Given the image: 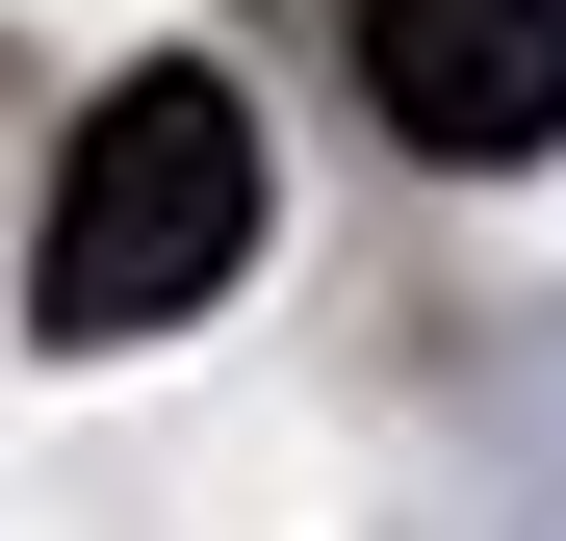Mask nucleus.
Segmentation results:
<instances>
[{
    "label": "nucleus",
    "instance_id": "f257e3e1",
    "mask_svg": "<svg viewBox=\"0 0 566 541\" xmlns=\"http://www.w3.org/2000/svg\"><path fill=\"white\" fill-rule=\"evenodd\" d=\"M258 258V104L207 52H155V77H104L77 104V155H52V232H27V335H77V361H129V335H180Z\"/></svg>",
    "mask_w": 566,
    "mask_h": 541
},
{
    "label": "nucleus",
    "instance_id": "f03ea898",
    "mask_svg": "<svg viewBox=\"0 0 566 541\" xmlns=\"http://www.w3.org/2000/svg\"><path fill=\"white\" fill-rule=\"evenodd\" d=\"M360 104H387L438 180L566 155V0H360Z\"/></svg>",
    "mask_w": 566,
    "mask_h": 541
}]
</instances>
